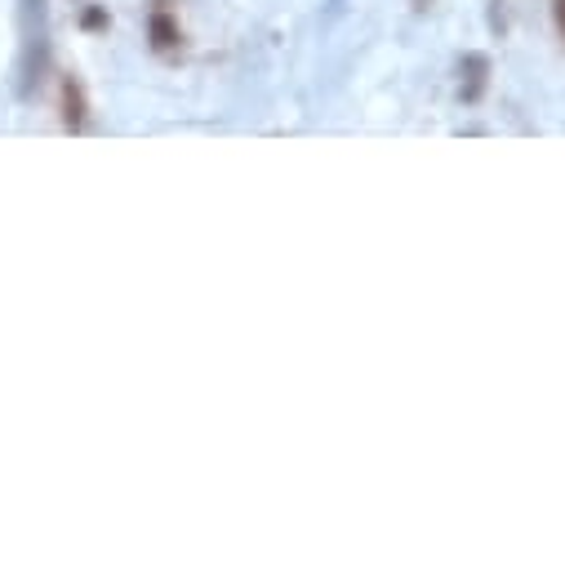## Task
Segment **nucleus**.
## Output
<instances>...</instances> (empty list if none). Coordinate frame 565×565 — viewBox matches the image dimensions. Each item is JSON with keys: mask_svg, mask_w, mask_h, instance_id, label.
<instances>
[{"mask_svg": "<svg viewBox=\"0 0 565 565\" xmlns=\"http://www.w3.org/2000/svg\"><path fill=\"white\" fill-rule=\"evenodd\" d=\"M89 120V98H85V85L76 76H63V125L67 129H85Z\"/></svg>", "mask_w": 565, "mask_h": 565, "instance_id": "1", "label": "nucleus"}, {"mask_svg": "<svg viewBox=\"0 0 565 565\" xmlns=\"http://www.w3.org/2000/svg\"><path fill=\"white\" fill-rule=\"evenodd\" d=\"M486 81H490V58L486 54H468L463 58V103H477L486 94Z\"/></svg>", "mask_w": 565, "mask_h": 565, "instance_id": "2", "label": "nucleus"}, {"mask_svg": "<svg viewBox=\"0 0 565 565\" xmlns=\"http://www.w3.org/2000/svg\"><path fill=\"white\" fill-rule=\"evenodd\" d=\"M148 36H152V45H157L161 54H166V50H179V41H183V32H179V23H174L170 14H152Z\"/></svg>", "mask_w": 565, "mask_h": 565, "instance_id": "3", "label": "nucleus"}, {"mask_svg": "<svg viewBox=\"0 0 565 565\" xmlns=\"http://www.w3.org/2000/svg\"><path fill=\"white\" fill-rule=\"evenodd\" d=\"M85 28H89V32L107 28V14H103V10H85Z\"/></svg>", "mask_w": 565, "mask_h": 565, "instance_id": "4", "label": "nucleus"}, {"mask_svg": "<svg viewBox=\"0 0 565 565\" xmlns=\"http://www.w3.org/2000/svg\"><path fill=\"white\" fill-rule=\"evenodd\" d=\"M409 6H414V10H418V14H428V10H433V6H437V0H409Z\"/></svg>", "mask_w": 565, "mask_h": 565, "instance_id": "5", "label": "nucleus"}, {"mask_svg": "<svg viewBox=\"0 0 565 565\" xmlns=\"http://www.w3.org/2000/svg\"><path fill=\"white\" fill-rule=\"evenodd\" d=\"M556 19H561V32H565V0H556Z\"/></svg>", "mask_w": 565, "mask_h": 565, "instance_id": "6", "label": "nucleus"}]
</instances>
